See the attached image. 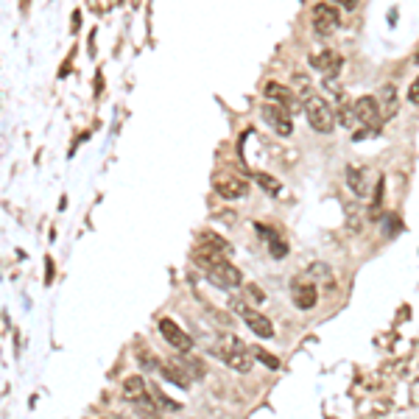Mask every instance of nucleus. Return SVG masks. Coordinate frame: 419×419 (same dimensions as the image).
Segmentation results:
<instances>
[{"mask_svg": "<svg viewBox=\"0 0 419 419\" xmlns=\"http://www.w3.org/2000/svg\"><path fill=\"white\" fill-rule=\"evenodd\" d=\"M193 263L207 274V279H210L213 285H218V288H238V285L243 282L240 272L235 269L221 252H213V249L199 246V249L193 252Z\"/></svg>", "mask_w": 419, "mask_h": 419, "instance_id": "f257e3e1", "label": "nucleus"}, {"mask_svg": "<svg viewBox=\"0 0 419 419\" xmlns=\"http://www.w3.org/2000/svg\"><path fill=\"white\" fill-rule=\"evenodd\" d=\"M123 397L132 403V408L140 419H162V414H160L162 406H157L154 391L145 389V380L140 374H132V377L123 380Z\"/></svg>", "mask_w": 419, "mask_h": 419, "instance_id": "f03ea898", "label": "nucleus"}, {"mask_svg": "<svg viewBox=\"0 0 419 419\" xmlns=\"http://www.w3.org/2000/svg\"><path fill=\"white\" fill-rule=\"evenodd\" d=\"M305 106V115H308V123L319 132V135H330L335 129V109L330 106L325 95H305L302 101Z\"/></svg>", "mask_w": 419, "mask_h": 419, "instance_id": "7ed1b4c3", "label": "nucleus"}, {"mask_svg": "<svg viewBox=\"0 0 419 419\" xmlns=\"http://www.w3.org/2000/svg\"><path fill=\"white\" fill-rule=\"evenodd\" d=\"M213 352H216V358H221L227 367H233L235 372H249V369H252V352H249L238 338H233V335L218 338L216 347H213Z\"/></svg>", "mask_w": 419, "mask_h": 419, "instance_id": "20e7f679", "label": "nucleus"}, {"mask_svg": "<svg viewBox=\"0 0 419 419\" xmlns=\"http://www.w3.org/2000/svg\"><path fill=\"white\" fill-rule=\"evenodd\" d=\"M352 109H355V118H358V135L355 140H364L367 138V132L372 135L380 129V121H383V112H380V104H377V98H369V95H364V98H358L355 104H352Z\"/></svg>", "mask_w": 419, "mask_h": 419, "instance_id": "39448f33", "label": "nucleus"}, {"mask_svg": "<svg viewBox=\"0 0 419 419\" xmlns=\"http://www.w3.org/2000/svg\"><path fill=\"white\" fill-rule=\"evenodd\" d=\"M233 311H238V313L243 316L246 327H249L257 338H274V325L269 322V316H263V313H257V311H249L240 299H233Z\"/></svg>", "mask_w": 419, "mask_h": 419, "instance_id": "423d86ee", "label": "nucleus"}, {"mask_svg": "<svg viewBox=\"0 0 419 419\" xmlns=\"http://www.w3.org/2000/svg\"><path fill=\"white\" fill-rule=\"evenodd\" d=\"M260 115H263V121L277 132L279 138H288L294 132V123H291V115H288L285 106H279V104H263L260 106Z\"/></svg>", "mask_w": 419, "mask_h": 419, "instance_id": "0eeeda50", "label": "nucleus"}, {"mask_svg": "<svg viewBox=\"0 0 419 419\" xmlns=\"http://www.w3.org/2000/svg\"><path fill=\"white\" fill-rule=\"evenodd\" d=\"M291 294H294V305L302 308V311H311V308H316V302H319L316 285H313L311 279H305L302 274L294 277V282H291Z\"/></svg>", "mask_w": 419, "mask_h": 419, "instance_id": "6e6552de", "label": "nucleus"}, {"mask_svg": "<svg viewBox=\"0 0 419 419\" xmlns=\"http://www.w3.org/2000/svg\"><path fill=\"white\" fill-rule=\"evenodd\" d=\"M160 333L165 335V341H168L174 350H179V352L193 350V338H190V335H187L185 330L177 325L174 319H160Z\"/></svg>", "mask_w": 419, "mask_h": 419, "instance_id": "1a4fd4ad", "label": "nucleus"}, {"mask_svg": "<svg viewBox=\"0 0 419 419\" xmlns=\"http://www.w3.org/2000/svg\"><path fill=\"white\" fill-rule=\"evenodd\" d=\"M313 28L316 34H333L338 28V9L330 6V3H319L313 6Z\"/></svg>", "mask_w": 419, "mask_h": 419, "instance_id": "9d476101", "label": "nucleus"}, {"mask_svg": "<svg viewBox=\"0 0 419 419\" xmlns=\"http://www.w3.org/2000/svg\"><path fill=\"white\" fill-rule=\"evenodd\" d=\"M311 67L313 70H322L327 76H335L338 70H341V56L335 53V50H313L311 53Z\"/></svg>", "mask_w": 419, "mask_h": 419, "instance_id": "9b49d317", "label": "nucleus"}, {"mask_svg": "<svg viewBox=\"0 0 419 419\" xmlns=\"http://www.w3.org/2000/svg\"><path fill=\"white\" fill-rule=\"evenodd\" d=\"M216 193L224 199H243L249 193V185L240 177H218L216 179Z\"/></svg>", "mask_w": 419, "mask_h": 419, "instance_id": "f8f14e48", "label": "nucleus"}, {"mask_svg": "<svg viewBox=\"0 0 419 419\" xmlns=\"http://www.w3.org/2000/svg\"><path fill=\"white\" fill-rule=\"evenodd\" d=\"M160 372H162V377H165L168 383H174V386H179V389H187V386L193 383V377L185 372V367H182L177 358H171V361L160 364Z\"/></svg>", "mask_w": 419, "mask_h": 419, "instance_id": "ddd939ff", "label": "nucleus"}, {"mask_svg": "<svg viewBox=\"0 0 419 419\" xmlns=\"http://www.w3.org/2000/svg\"><path fill=\"white\" fill-rule=\"evenodd\" d=\"M255 233L260 235V238H266L269 240V249H272V257H285L288 255V243L279 238L277 230H272L269 224H255Z\"/></svg>", "mask_w": 419, "mask_h": 419, "instance_id": "4468645a", "label": "nucleus"}, {"mask_svg": "<svg viewBox=\"0 0 419 419\" xmlns=\"http://www.w3.org/2000/svg\"><path fill=\"white\" fill-rule=\"evenodd\" d=\"M347 185L355 196H367L369 193V174L364 168H347Z\"/></svg>", "mask_w": 419, "mask_h": 419, "instance_id": "2eb2a0df", "label": "nucleus"}, {"mask_svg": "<svg viewBox=\"0 0 419 419\" xmlns=\"http://www.w3.org/2000/svg\"><path fill=\"white\" fill-rule=\"evenodd\" d=\"M263 93L269 95V98H272L274 104H279V106H294V93H291L288 87H282V84H277V82H269Z\"/></svg>", "mask_w": 419, "mask_h": 419, "instance_id": "dca6fc26", "label": "nucleus"}, {"mask_svg": "<svg viewBox=\"0 0 419 419\" xmlns=\"http://www.w3.org/2000/svg\"><path fill=\"white\" fill-rule=\"evenodd\" d=\"M380 101H383V118L394 115V109H397V90H394V84H386L380 90Z\"/></svg>", "mask_w": 419, "mask_h": 419, "instance_id": "f3484780", "label": "nucleus"}, {"mask_svg": "<svg viewBox=\"0 0 419 419\" xmlns=\"http://www.w3.org/2000/svg\"><path fill=\"white\" fill-rule=\"evenodd\" d=\"M177 361H179V364L185 367V372L190 374L193 380H199V377H204V372H207V369H204V364H201L199 358H177Z\"/></svg>", "mask_w": 419, "mask_h": 419, "instance_id": "a211bd4d", "label": "nucleus"}, {"mask_svg": "<svg viewBox=\"0 0 419 419\" xmlns=\"http://www.w3.org/2000/svg\"><path fill=\"white\" fill-rule=\"evenodd\" d=\"M255 179H257V185L263 187V190H266L269 196H279V182L274 179V177H269V174L257 171V177H255Z\"/></svg>", "mask_w": 419, "mask_h": 419, "instance_id": "6ab92c4d", "label": "nucleus"}, {"mask_svg": "<svg viewBox=\"0 0 419 419\" xmlns=\"http://www.w3.org/2000/svg\"><path fill=\"white\" fill-rule=\"evenodd\" d=\"M252 355H255V358H257V361H263V364H266V367H269V369H279V361H277V358H274V355H269V352H266V350H255V352H252Z\"/></svg>", "mask_w": 419, "mask_h": 419, "instance_id": "aec40b11", "label": "nucleus"}, {"mask_svg": "<svg viewBox=\"0 0 419 419\" xmlns=\"http://www.w3.org/2000/svg\"><path fill=\"white\" fill-rule=\"evenodd\" d=\"M408 101H411V104H419V76L411 82V87H408Z\"/></svg>", "mask_w": 419, "mask_h": 419, "instance_id": "412c9836", "label": "nucleus"}, {"mask_svg": "<svg viewBox=\"0 0 419 419\" xmlns=\"http://www.w3.org/2000/svg\"><path fill=\"white\" fill-rule=\"evenodd\" d=\"M372 210H380V201H383V179L377 182V187H374V199H372Z\"/></svg>", "mask_w": 419, "mask_h": 419, "instance_id": "4be33fe9", "label": "nucleus"}, {"mask_svg": "<svg viewBox=\"0 0 419 419\" xmlns=\"http://www.w3.org/2000/svg\"><path fill=\"white\" fill-rule=\"evenodd\" d=\"M246 291H249V296H252V299H257V302H263V299H266V294H263L257 285H246Z\"/></svg>", "mask_w": 419, "mask_h": 419, "instance_id": "5701e85b", "label": "nucleus"}, {"mask_svg": "<svg viewBox=\"0 0 419 419\" xmlns=\"http://www.w3.org/2000/svg\"><path fill=\"white\" fill-rule=\"evenodd\" d=\"M358 6V0H341V9H347V11H352Z\"/></svg>", "mask_w": 419, "mask_h": 419, "instance_id": "b1692460", "label": "nucleus"}, {"mask_svg": "<svg viewBox=\"0 0 419 419\" xmlns=\"http://www.w3.org/2000/svg\"><path fill=\"white\" fill-rule=\"evenodd\" d=\"M417 59H419V53H417Z\"/></svg>", "mask_w": 419, "mask_h": 419, "instance_id": "393cba45", "label": "nucleus"}]
</instances>
